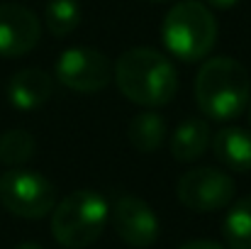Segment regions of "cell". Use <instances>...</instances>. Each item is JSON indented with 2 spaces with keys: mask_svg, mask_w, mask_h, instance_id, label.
<instances>
[{
  "mask_svg": "<svg viewBox=\"0 0 251 249\" xmlns=\"http://www.w3.org/2000/svg\"><path fill=\"white\" fill-rule=\"evenodd\" d=\"M222 237L229 249H251V195L229 208L222 222Z\"/></svg>",
  "mask_w": 251,
  "mask_h": 249,
  "instance_id": "5bb4252c",
  "label": "cell"
},
{
  "mask_svg": "<svg viewBox=\"0 0 251 249\" xmlns=\"http://www.w3.org/2000/svg\"><path fill=\"white\" fill-rule=\"evenodd\" d=\"M112 79L120 93L142 105V108H161L176 98L178 74L166 56L151 47H134L117 56Z\"/></svg>",
  "mask_w": 251,
  "mask_h": 249,
  "instance_id": "6da1fadb",
  "label": "cell"
},
{
  "mask_svg": "<svg viewBox=\"0 0 251 249\" xmlns=\"http://www.w3.org/2000/svg\"><path fill=\"white\" fill-rule=\"evenodd\" d=\"M149 2H168V0H149Z\"/></svg>",
  "mask_w": 251,
  "mask_h": 249,
  "instance_id": "44dd1931",
  "label": "cell"
},
{
  "mask_svg": "<svg viewBox=\"0 0 251 249\" xmlns=\"http://www.w3.org/2000/svg\"><path fill=\"white\" fill-rule=\"evenodd\" d=\"M210 125L202 117L183 120L171 135V154L176 162H195L210 147Z\"/></svg>",
  "mask_w": 251,
  "mask_h": 249,
  "instance_id": "7c38bea8",
  "label": "cell"
},
{
  "mask_svg": "<svg viewBox=\"0 0 251 249\" xmlns=\"http://www.w3.org/2000/svg\"><path fill=\"white\" fill-rule=\"evenodd\" d=\"M56 81L76 93H98L112 81V64L100 49L71 47L56 61Z\"/></svg>",
  "mask_w": 251,
  "mask_h": 249,
  "instance_id": "52a82bcc",
  "label": "cell"
},
{
  "mask_svg": "<svg viewBox=\"0 0 251 249\" xmlns=\"http://www.w3.org/2000/svg\"><path fill=\"white\" fill-rule=\"evenodd\" d=\"M112 227L117 237L134 249H147L159 240V218L151 205L137 195H120L112 205Z\"/></svg>",
  "mask_w": 251,
  "mask_h": 249,
  "instance_id": "ba28073f",
  "label": "cell"
},
{
  "mask_svg": "<svg viewBox=\"0 0 251 249\" xmlns=\"http://www.w3.org/2000/svg\"><path fill=\"white\" fill-rule=\"evenodd\" d=\"M247 110H249V122H251V98H249V105H247Z\"/></svg>",
  "mask_w": 251,
  "mask_h": 249,
  "instance_id": "ffe728a7",
  "label": "cell"
},
{
  "mask_svg": "<svg viewBox=\"0 0 251 249\" xmlns=\"http://www.w3.org/2000/svg\"><path fill=\"white\" fill-rule=\"evenodd\" d=\"M15 249H44V247H39V245H34V242H22L20 247H15Z\"/></svg>",
  "mask_w": 251,
  "mask_h": 249,
  "instance_id": "d6986e66",
  "label": "cell"
},
{
  "mask_svg": "<svg viewBox=\"0 0 251 249\" xmlns=\"http://www.w3.org/2000/svg\"><path fill=\"white\" fill-rule=\"evenodd\" d=\"M127 132H129V142L137 152L151 154L166 139V120L154 110H142L132 117Z\"/></svg>",
  "mask_w": 251,
  "mask_h": 249,
  "instance_id": "4fadbf2b",
  "label": "cell"
},
{
  "mask_svg": "<svg viewBox=\"0 0 251 249\" xmlns=\"http://www.w3.org/2000/svg\"><path fill=\"white\" fill-rule=\"evenodd\" d=\"M251 98L249 71L232 56L207 59L195 76V103L215 122L239 117Z\"/></svg>",
  "mask_w": 251,
  "mask_h": 249,
  "instance_id": "7a4b0ae2",
  "label": "cell"
},
{
  "mask_svg": "<svg viewBox=\"0 0 251 249\" xmlns=\"http://www.w3.org/2000/svg\"><path fill=\"white\" fill-rule=\"evenodd\" d=\"M215 159L234 173L251 171V132L242 127H222L212 137Z\"/></svg>",
  "mask_w": 251,
  "mask_h": 249,
  "instance_id": "8fae6325",
  "label": "cell"
},
{
  "mask_svg": "<svg viewBox=\"0 0 251 249\" xmlns=\"http://www.w3.org/2000/svg\"><path fill=\"white\" fill-rule=\"evenodd\" d=\"M42 37L39 17L20 2H0V56L17 59L29 54Z\"/></svg>",
  "mask_w": 251,
  "mask_h": 249,
  "instance_id": "9c48e42d",
  "label": "cell"
},
{
  "mask_svg": "<svg viewBox=\"0 0 251 249\" xmlns=\"http://www.w3.org/2000/svg\"><path fill=\"white\" fill-rule=\"evenodd\" d=\"M161 39L171 56L185 64L202 61L217 42V20L200 0H180L164 17Z\"/></svg>",
  "mask_w": 251,
  "mask_h": 249,
  "instance_id": "3957f363",
  "label": "cell"
},
{
  "mask_svg": "<svg viewBox=\"0 0 251 249\" xmlns=\"http://www.w3.org/2000/svg\"><path fill=\"white\" fill-rule=\"evenodd\" d=\"M44 25L47 29L64 39L81 25V5L78 0H49L44 10Z\"/></svg>",
  "mask_w": 251,
  "mask_h": 249,
  "instance_id": "9a60e30c",
  "label": "cell"
},
{
  "mask_svg": "<svg viewBox=\"0 0 251 249\" xmlns=\"http://www.w3.org/2000/svg\"><path fill=\"white\" fill-rule=\"evenodd\" d=\"M54 95V79L42 69H22L7 81V100L17 110L42 108Z\"/></svg>",
  "mask_w": 251,
  "mask_h": 249,
  "instance_id": "30bf717a",
  "label": "cell"
},
{
  "mask_svg": "<svg viewBox=\"0 0 251 249\" xmlns=\"http://www.w3.org/2000/svg\"><path fill=\"white\" fill-rule=\"evenodd\" d=\"M51 235L66 249H88L107 227L110 205L102 193L81 188L59 200L51 210Z\"/></svg>",
  "mask_w": 251,
  "mask_h": 249,
  "instance_id": "277c9868",
  "label": "cell"
},
{
  "mask_svg": "<svg viewBox=\"0 0 251 249\" xmlns=\"http://www.w3.org/2000/svg\"><path fill=\"white\" fill-rule=\"evenodd\" d=\"M178 249H225V247L217 245V242H212V240H190V242L180 245Z\"/></svg>",
  "mask_w": 251,
  "mask_h": 249,
  "instance_id": "e0dca14e",
  "label": "cell"
},
{
  "mask_svg": "<svg viewBox=\"0 0 251 249\" xmlns=\"http://www.w3.org/2000/svg\"><path fill=\"white\" fill-rule=\"evenodd\" d=\"M37 142L27 130H7L0 135V162L7 166H22L34 157Z\"/></svg>",
  "mask_w": 251,
  "mask_h": 249,
  "instance_id": "2e32d148",
  "label": "cell"
},
{
  "mask_svg": "<svg viewBox=\"0 0 251 249\" xmlns=\"http://www.w3.org/2000/svg\"><path fill=\"white\" fill-rule=\"evenodd\" d=\"M0 205L25 220H39L56 205V186L27 168H10L0 176Z\"/></svg>",
  "mask_w": 251,
  "mask_h": 249,
  "instance_id": "5b68a950",
  "label": "cell"
},
{
  "mask_svg": "<svg viewBox=\"0 0 251 249\" xmlns=\"http://www.w3.org/2000/svg\"><path fill=\"white\" fill-rule=\"evenodd\" d=\"M234 191L237 186L232 176L212 166L190 168L176 186L178 200L193 213H215L227 208L234 200Z\"/></svg>",
  "mask_w": 251,
  "mask_h": 249,
  "instance_id": "8992f818",
  "label": "cell"
},
{
  "mask_svg": "<svg viewBox=\"0 0 251 249\" xmlns=\"http://www.w3.org/2000/svg\"><path fill=\"white\" fill-rule=\"evenodd\" d=\"M207 5H212V7H217V10H227V7H234L239 0H205Z\"/></svg>",
  "mask_w": 251,
  "mask_h": 249,
  "instance_id": "ac0fdd59",
  "label": "cell"
}]
</instances>
